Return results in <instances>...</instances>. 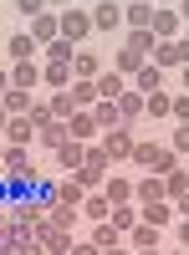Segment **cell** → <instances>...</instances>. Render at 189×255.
Returning <instances> with one entry per match:
<instances>
[{
    "label": "cell",
    "instance_id": "obj_53",
    "mask_svg": "<svg viewBox=\"0 0 189 255\" xmlns=\"http://www.w3.org/2000/svg\"><path fill=\"white\" fill-rule=\"evenodd\" d=\"M0 56H5V36H0Z\"/></svg>",
    "mask_w": 189,
    "mask_h": 255
},
{
    "label": "cell",
    "instance_id": "obj_27",
    "mask_svg": "<svg viewBox=\"0 0 189 255\" xmlns=\"http://www.w3.org/2000/svg\"><path fill=\"white\" fill-rule=\"evenodd\" d=\"M61 143H67V123H51V128H41V133H36V148H41V153H46V158L56 153Z\"/></svg>",
    "mask_w": 189,
    "mask_h": 255
},
{
    "label": "cell",
    "instance_id": "obj_39",
    "mask_svg": "<svg viewBox=\"0 0 189 255\" xmlns=\"http://www.w3.org/2000/svg\"><path fill=\"white\" fill-rule=\"evenodd\" d=\"M174 123H189V92H174Z\"/></svg>",
    "mask_w": 189,
    "mask_h": 255
},
{
    "label": "cell",
    "instance_id": "obj_18",
    "mask_svg": "<svg viewBox=\"0 0 189 255\" xmlns=\"http://www.w3.org/2000/svg\"><path fill=\"white\" fill-rule=\"evenodd\" d=\"M138 220H143V225H154V230H169V225H174V204H169V199L138 204Z\"/></svg>",
    "mask_w": 189,
    "mask_h": 255
},
{
    "label": "cell",
    "instance_id": "obj_10",
    "mask_svg": "<svg viewBox=\"0 0 189 255\" xmlns=\"http://www.w3.org/2000/svg\"><path fill=\"white\" fill-rule=\"evenodd\" d=\"M5 61H10V67H15V61H41V46H36L26 31H10L5 36Z\"/></svg>",
    "mask_w": 189,
    "mask_h": 255
},
{
    "label": "cell",
    "instance_id": "obj_49",
    "mask_svg": "<svg viewBox=\"0 0 189 255\" xmlns=\"http://www.w3.org/2000/svg\"><path fill=\"white\" fill-rule=\"evenodd\" d=\"M0 168H5V138H0Z\"/></svg>",
    "mask_w": 189,
    "mask_h": 255
},
{
    "label": "cell",
    "instance_id": "obj_30",
    "mask_svg": "<svg viewBox=\"0 0 189 255\" xmlns=\"http://www.w3.org/2000/svg\"><path fill=\"white\" fill-rule=\"evenodd\" d=\"M72 102H77V108H97V82H82V77H72Z\"/></svg>",
    "mask_w": 189,
    "mask_h": 255
},
{
    "label": "cell",
    "instance_id": "obj_12",
    "mask_svg": "<svg viewBox=\"0 0 189 255\" xmlns=\"http://www.w3.org/2000/svg\"><path fill=\"white\" fill-rule=\"evenodd\" d=\"M102 199H108L113 209L133 204V174H108V179H102Z\"/></svg>",
    "mask_w": 189,
    "mask_h": 255
},
{
    "label": "cell",
    "instance_id": "obj_25",
    "mask_svg": "<svg viewBox=\"0 0 189 255\" xmlns=\"http://www.w3.org/2000/svg\"><path fill=\"white\" fill-rule=\"evenodd\" d=\"M0 108H5L10 118H26V113L36 108V92H20V87H10L5 97H0Z\"/></svg>",
    "mask_w": 189,
    "mask_h": 255
},
{
    "label": "cell",
    "instance_id": "obj_31",
    "mask_svg": "<svg viewBox=\"0 0 189 255\" xmlns=\"http://www.w3.org/2000/svg\"><path fill=\"white\" fill-rule=\"evenodd\" d=\"M108 225L118 230V235H128V230L138 225V204H118V209H113V220H108Z\"/></svg>",
    "mask_w": 189,
    "mask_h": 255
},
{
    "label": "cell",
    "instance_id": "obj_28",
    "mask_svg": "<svg viewBox=\"0 0 189 255\" xmlns=\"http://www.w3.org/2000/svg\"><path fill=\"white\" fill-rule=\"evenodd\" d=\"M92 123H97V133H113V128H123L118 102H97V108H92Z\"/></svg>",
    "mask_w": 189,
    "mask_h": 255
},
{
    "label": "cell",
    "instance_id": "obj_4",
    "mask_svg": "<svg viewBox=\"0 0 189 255\" xmlns=\"http://www.w3.org/2000/svg\"><path fill=\"white\" fill-rule=\"evenodd\" d=\"M123 31V0H92V36H118Z\"/></svg>",
    "mask_w": 189,
    "mask_h": 255
},
{
    "label": "cell",
    "instance_id": "obj_33",
    "mask_svg": "<svg viewBox=\"0 0 189 255\" xmlns=\"http://www.w3.org/2000/svg\"><path fill=\"white\" fill-rule=\"evenodd\" d=\"M46 102H51V113H56L61 123H67V118L77 113V102H72V92H46Z\"/></svg>",
    "mask_w": 189,
    "mask_h": 255
},
{
    "label": "cell",
    "instance_id": "obj_19",
    "mask_svg": "<svg viewBox=\"0 0 189 255\" xmlns=\"http://www.w3.org/2000/svg\"><path fill=\"white\" fill-rule=\"evenodd\" d=\"M164 77H169V72H159L154 61H149V67H138V72L128 77V87H133V92H143V97H149V92H164Z\"/></svg>",
    "mask_w": 189,
    "mask_h": 255
},
{
    "label": "cell",
    "instance_id": "obj_13",
    "mask_svg": "<svg viewBox=\"0 0 189 255\" xmlns=\"http://www.w3.org/2000/svg\"><path fill=\"white\" fill-rule=\"evenodd\" d=\"M0 138H5V148H31L36 143V128H31V118H5Z\"/></svg>",
    "mask_w": 189,
    "mask_h": 255
},
{
    "label": "cell",
    "instance_id": "obj_22",
    "mask_svg": "<svg viewBox=\"0 0 189 255\" xmlns=\"http://www.w3.org/2000/svg\"><path fill=\"white\" fill-rule=\"evenodd\" d=\"M143 118H169L174 123V92L164 87V92H149L143 97Z\"/></svg>",
    "mask_w": 189,
    "mask_h": 255
},
{
    "label": "cell",
    "instance_id": "obj_34",
    "mask_svg": "<svg viewBox=\"0 0 189 255\" xmlns=\"http://www.w3.org/2000/svg\"><path fill=\"white\" fill-rule=\"evenodd\" d=\"M41 56H46V61H72V56H77V46H72L67 36H56V41H51V46L41 51Z\"/></svg>",
    "mask_w": 189,
    "mask_h": 255
},
{
    "label": "cell",
    "instance_id": "obj_6",
    "mask_svg": "<svg viewBox=\"0 0 189 255\" xmlns=\"http://www.w3.org/2000/svg\"><path fill=\"white\" fill-rule=\"evenodd\" d=\"M164 153H169V143H159V138H138V143H133V158H128V163L138 168V174H154Z\"/></svg>",
    "mask_w": 189,
    "mask_h": 255
},
{
    "label": "cell",
    "instance_id": "obj_52",
    "mask_svg": "<svg viewBox=\"0 0 189 255\" xmlns=\"http://www.w3.org/2000/svg\"><path fill=\"white\" fill-rule=\"evenodd\" d=\"M5 118H10V113H5V108H0V128H5Z\"/></svg>",
    "mask_w": 189,
    "mask_h": 255
},
{
    "label": "cell",
    "instance_id": "obj_44",
    "mask_svg": "<svg viewBox=\"0 0 189 255\" xmlns=\"http://www.w3.org/2000/svg\"><path fill=\"white\" fill-rule=\"evenodd\" d=\"M174 10H179V20H184V26H189V0H179V5H174Z\"/></svg>",
    "mask_w": 189,
    "mask_h": 255
},
{
    "label": "cell",
    "instance_id": "obj_41",
    "mask_svg": "<svg viewBox=\"0 0 189 255\" xmlns=\"http://www.w3.org/2000/svg\"><path fill=\"white\" fill-rule=\"evenodd\" d=\"M10 92V61H0V97Z\"/></svg>",
    "mask_w": 189,
    "mask_h": 255
},
{
    "label": "cell",
    "instance_id": "obj_20",
    "mask_svg": "<svg viewBox=\"0 0 189 255\" xmlns=\"http://www.w3.org/2000/svg\"><path fill=\"white\" fill-rule=\"evenodd\" d=\"M97 72H102V56H97L92 46H77V56H72V77H82V82H97Z\"/></svg>",
    "mask_w": 189,
    "mask_h": 255
},
{
    "label": "cell",
    "instance_id": "obj_7",
    "mask_svg": "<svg viewBox=\"0 0 189 255\" xmlns=\"http://www.w3.org/2000/svg\"><path fill=\"white\" fill-rule=\"evenodd\" d=\"M123 240H128V250H164V245H169V230H154V225H143V220H138Z\"/></svg>",
    "mask_w": 189,
    "mask_h": 255
},
{
    "label": "cell",
    "instance_id": "obj_9",
    "mask_svg": "<svg viewBox=\"0 0 189 255\" xmlns=\"http://www.w3.org/2000/svg\"><path fill=\"white\" fill-rule=\"evenodd\" d=\"M41 87L46 92H67L72 87V61H46L41 56Z\"/></svg>",
    "mask_w": 189,
    "mask_h": 255
},
{
    "label": "cell",
    "instance_id": "obj_35",
    "mask_svg": "<svg viewBox=\"0 0 189 255\" xmlns=\"http://www.w3.org/2000/svg\"><path fill=\"white\" fill-rule=\"evenodd\" d=\"M169 148L179 153V163L189 158V123H174V138H169Z\"/></svg>",
    "mask_w": 189,
    "mask_h": 255
},
{
    "label": "cell",
    "instance_id": "obj_1",
    "mask_svg": "<svg viewBox=\"0 0 189 255\" xmlns=\"http://www.w3.org/2000/svg\"><path fill=\"white\" fill-rule=\"evenodd\" d=\"M154 67L159 72H179V67H189V36H174V41H154Z\"/></svg>",
    "mask_w": 189,
    "mask_h": 255
},
{
    "label": "cell",
    "instance_id": "obj_21",
    "mask_svg": "<svg viewBox=\"0 0 189 255\" xmlns=\"http://www.w3.org/2000/svg\"><path fill=\"white\" fill-rule=\"evenodd\" d=\"M77 240H87V245H97V250H113V245H128V240H123V235H118V230H113L108 220H102V225H87V235H77Z\"/></svg>",
    "mask_w": 189,
    "mask_h": 255
},
{
    "label": "cell",
    "instance_id": "obj_46",
    "mask_svg": "<svg viewBox=\"0 0 189 255\" xmlns=\"http://www.w3.org/2000/svg\"><path fill=\"white\" fill-rule=\"evenodd\" d=\"M164 255H189V250L184 245H164Z\"/></svg>",
    "mask_w": 189,
    "mask_h": 255
},
{
    "label": "cell",
    "instance_id": "obj_26",
    "mask_svg": "<svg viewBox=\"0 0 189 255\" xmlns=\"http://www.w3.org/2000/svg\"><path fill=\"white\" fill-rule=\"evenodd\" d=\"M118 113H123V128H138V118H143V92H123L118 97Z\"/></svg>",
    "mask_w": 189,
    "mask_h": 255
},
{
    "label": "cell",
    "instance_id": "obj_50",
    "mask_svg": "<svg viewBox=\"0 0 189 255\" xmlns=\"http://www.w3.org/2000/svg\"><path fill=\"white\" fill-rule=\"evenodd\" d=\"M133 255H164V250H133Z\"/></svg>",
    "mask_w": 189,
    "mask_h": 255
},
{
    "label": "cell",
    "instance_id": "obj_45",
    "mask_svg": "<svg viewBox=\"0 0 189 255\" xmlns=\"http://www.w3.org/2000/svg\"><path fill=\"white\" fill-rule=\"evenodd\" d=\"M179 92H189V67H179Z\"/></svg>",
    "mask_w": 189,
    "mask_h": 255
},
{
    "label": "cell",
    "instance_id": "obj_40",
    "mask_svg": "<svg viewBox=\"0 0 189 255\" xmlns=\"http://www.w3.org/2000/svg\"><path fill=\"white\" fill-rule=\"evenodd\" d=\"M174 204V220H189V194H179V199H169Z\"/></svg>",
    "mask_w": 189,
    "mask_h": 255
},
{
    "label": "cell",
    "instance_id": "obj_16",
    "mask_svg": "<svg viewBox=\"0 0 189 255\" xmlns=\"http://www.w3.org/2000/svg\"><path fill=\"white\" fill-rule=\"evenodd\" d=\"M123 92H128V77L113 72V67H102V72H97V102H118Z\"/></svg>",
    "mask_w": 189,
    "mask_h": 255
},
{
    "label": "cell",
    "instance_id": "obj_8",
    "mask_svg": "<svg viewBox=\"0 0 189 255\" xmlns=\"http://www.w3.org/2000/svg\"><path fill=\"white\" fill-rule=\"evenodd\" d=\"M179 26H184V20H179L174 5H154V20H149V36H154V41H174Z\"/></svg>",
    "mask_w": 189,
    "mask_h": 255
},
{
    "label": "cell",
    "instance_id": "obj_32",
    "mask_svg": "<svg viewBox=\"0 0 189 255\" xmlns=\"http://www.w3.org/2000/svg\"><path fill=\"white\" fill-rule=\"evenodd\" d=\"M164 194H169V199H179V194H189V168H184V163L174 168V174H164Z\"/></svg>",
    "mask_w": 189,
    "mask_h": 255
},
{
    "label": "cell",
    "instance_id": "obj_14",
    "mask_svg": "<svg viewBox=\"0 0 189 255\" xmlns=\"http://www.w3.org/2000/svg\"><path fill=\"white\" fill-rule=\"evenodd\" d=\"M67 138H77V143H97V138H102L97 123H92V108H77V113L67 118Z\"/></svg>",
    "mask_w": 189,
    "mask_h": 255
},
{
    "label": "cell",
    "instance_id": "obj_48",
    "mask_svg": "<svg viewBox=\"0 0 189 255\" xmlns=\"http://www.w3.org/2000/svg\"><path fill=\"white\" fill-rule=\"evenodd\" d=\"M123 5H154V0H123Z\"/></svg>",
    "mask_w": 189,
    "mask_h": 255
},
{
    "label": "cell",
    "instance_id": "obj_43",
    "mask_svg": "<svg viewBox=\"0 0 189 255\" xmlns=\"http://www.w3.org/2000/svg\"><path fill=\"white\" fill-rule=\"evenodd\" d=\"M97 255H133L128 245H113V250H97Z\"/></svg>",
    "mask_w": 189,
    "mask_h": 255
},
{
    "label": "cell",
    "instance_id": "obj_42",
    "mask_svg": "<svg viewBox=\"0 0 189 255\" xmlns=\"http://www.w3.org/2000/svg\"><path fill=\"white\" fill-rule=\"evenodd\" d=\"M72 255H97V245H87V240H77V245H72Z\"/></svg>",
    "mask_w": 189,
    "mask_h": 255
},
{
    "label": "cell",
    "instance_id": "obj_17",
    "mask_svg": "<svg viewBox=\"0 0 189 255\" xmlns=\"http://www.w3.org/2000/svg\"><path fill=\"white\" fill-rule=\"evenodd\" d=\"M10 87L41 92V61H15V67H10Z\"/></svg>",
    "mask_w": 189,
    "mask_h": 255
},
{
    "label": "cell",
    "instance_id": "obj_3",
    "mask_svg": "<svg viewBox=\"0 0 189 255\" xmlns=\"http://www.w3.org/2000/svg\"><path fill=\"white\" fill-rule=\"evenodd\" d=\"M133 143H138V128H113V133L97 138V148H102L113 163H128V158H133Z\"/></svg>",
    "mask_w": 189,
    "mask_h": 255
},
{
    "label": "cell",
    "instance_id": "obj_15",
    "mask_svg": "<svg viewBox=\"0 0 189 255\" xmlns=\"http://www.w3.org/2000/svg\"><path fill=\"white\" fill-rule=\"evenodd\" d=\"M82 158H87V143H77V138H67V143H61L56 153H51V163L61 168V174H77V168H82Z\"/></svg>",
    "mask_w": 189,
    "mask_h": 255
},
{
    "label": "cell",
    "instance_id": "obj_11",
    "mask_svg": "<svg viewBox=\"0 0 189 255\" xmlns=\"http://www.w3.org/2000/svg\"><path fill=\"white\" fill-rule=\"evenodd\" d=\"M26 36L36 41V46H41V51H46V46H51V41L61 36V26H56V10H41V15L31 20V26H26Z\"/></svg>",
    "mask_w": 189,
    "mask_h": 255
},
{
    "label": "cell",
    "instance_id": "obj_2",
    "mask_svg": "<svg viewBox=\"0 0 189 255\" xmlns=\"http://www.w3.org/2000/svg\"><path fill=\"white\" fill-rule=\"evenodd\" d=\"M56 26H61V36H67L72 46H87V36H92V10L67 5V10H56Z\"/></svg>",
    "mask_w": 189,
    "mask_h": 255
},
{
    "label": "cell",
    "instance_id": "obj_47",
    "mask_svg": "<svg viewBox=\"0 0 189 255\" xmlns=\"http://www.w3.org/2000/svg\"><path fill=\"white\" fill-rule=\"evenodd\" d=\"M46 5H51V10H67V5H72V0H46Z\"/></svg>",
    "mask_w": 189,
    "mask_h": 255
},
{
    "label": "cell",
    "instance_id": "obj_29",
    "mask_svg": "<svg viewBox=\"0 0 189 255\" xmlns=\"http://www.w3.org/2000/svg\"><path fill=\"white\" fill-rule=\"evenodd\" d=\"M46 220H51L56 230H77V225H82V209H72V204H51Z\"/></svg>",
    "mask_w": 189,
    "mask_h": 255
},
{
    "label": "cell",
    "instance_id": "obj_5",
    "mask_svg": "<svg viewBox=\"0 0 189 255\" xmlns=\"http://www.w3.org/2000/svg\"><path fill=\"white\" fill-rule=\"evenodd\" d=\"M10 220L26 230V235H36V225L46 220V204H41L36 194H26V199H10Z\"/></svg>",
    "mask_w": 189,
    "mask_h": 255
},
{
    "label": "cell",
    "instance_id": "obj_37",
    "mask_svg": "<svg viewBox=\"0 0 189 255\" xmlns=\"http://www.w3.org/2000/svg\"><path fill=\"white\" fill-rule=\"evenodd\" d=\"M169 245H184L189 250V220H174L169 225Z\"/></svg>",
    "mask_w": 189,
    "mask_h": 255
},
{
    "label": "cell",
    "instance_id": "obj_38",
    "mask_svg": "<svg viewBox=\"0 0 189 255\" xmlns=\"http://www.w3.org/2000/svg\"><path fill=\"white\" fill-rule=\"evenodd\" d=\"M15 255H46V245H41L36 235H26V240H15Z\"/></svg>",
    "mask_w": 189,
    "mask_h": 255
},
{
    "label": "cell",
    "instance_id": "obj_23",
    "mask_svg": "<svg viewBox=\"0 0 189 255\" xmlns=\"http://www.w3.org/2000/svg\"><path fill=\"white\" fill-rule=\"evenodd\" d=\"M82 199H87V189H82L72 174H56V204H72V209H82Z\"/></svg>",
    "mask_w": 189,
    "mask_h": 255
},
{
    "label": "cell",
    "instance_id": "obj_24",
    "mask_svg": "<svg viewBox=\"0 0 189 255\" xmlns=\"http://www.w3.org/2000/svg\"><path fill=\"white\" fill-rule=\"evenodd\" d=\"M82 220H87V225H102V220H113V204L102 199V189H97V194H87V199H82Z\"/></svg>",
    "mask_w": 189,
    "mask_h": 255
},
{
    "label": "cell",
    "instance_id": "obj_36",
    "mask_svg": "<svg viewBox=\"0 0 189 255\" xmlns=\"http://www.w3.org/2000/svg\"><path fill=\"white\" fill-rule=\"evenodd\" d=\"M41 10H51L46 0H15V15H26V20H36Z\"/></svg>",
    "mask_w": 189,
    "mask_h": 255
},
{
    "label": "cell",
    "instance_id": "obj_51",
    "mask_svg": "<svg viewBox=\"0 0 189 255\" xmlns=\"http://www.w3.org/2000/svg\"><path fill=\"white\" fill-rule=\"evenodd\" d=\"M154 5H179V0H154Z\"/></svg>",
    "mask_w": 189,
    "mask_h": 255
}]
</instances>
